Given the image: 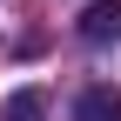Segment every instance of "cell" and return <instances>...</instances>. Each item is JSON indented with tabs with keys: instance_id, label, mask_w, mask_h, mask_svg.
<instances>
[{
	"instance_id": "7a4b0ae2",
	"label": "cell",
	"mask_w": 121,
	"mask_h": 121,
	"mask_svg": "<svg viewBox=\"0 0 121 121\" xmlns=\"http://www.w3.org/2000/svg\"><path fill=\"white\" fill-rule=\"evenodd\" d=\"M114 27H121V0H94L81 13V40H114Z\"/></svg>"
},
{
	"instance_id": "6da1fadb",
	"label": "cell",
	"mask_w": 121,
	"mask_h": 121,
	"mask_svg": "<svg viewBox=\"0 0 121 121\" xmlns=\"http://www.w3.org/2000/svg\"><path fill=\"white\" fill-rule=\"evenodd\" d=\"M74 121H121V87H87L74 101Z\"/></svg>"
},
{
	"instance_id": "3957f363",
	"label": "cell",
	"mask_w": 121,
	"mask_h": 121,
	"mask_svg": "<svg viewBox=\"0 0 121 121\" xmlns=\"http://www.w3.org/2000/svg\"><path fill=\"white\" fill-rule=\"evenodd\" d=\"M40 114H47V101H40L34 87H27V94H13V101H7V121H40Z\"/></svg>"
}]
</instances>
